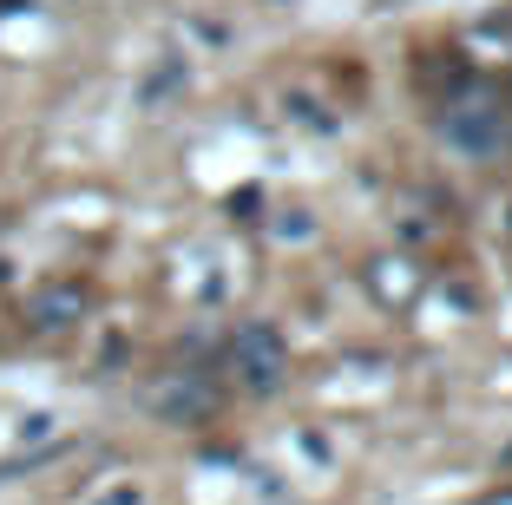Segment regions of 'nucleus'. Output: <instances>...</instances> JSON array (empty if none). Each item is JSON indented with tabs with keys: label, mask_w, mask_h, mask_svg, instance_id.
I'll return each mask as SVG.
<instances>
[{
	"label": "nucleus",
	"mask_w": 512,
	"mask_h": 505,
	"mask_svg": "<svg viewBox=\"0 0 512 505\" xmlns=\"http://www.w3.org/2000/svg\"><path fill=\"white\" fill-rule=\"evenodd\" d=\"M230 368L256 387V394H270L283 381V335L276 328H237V342H230Z\"/></svg>",
	"instance_id": "1"
},
{
	"label": "nucleus",
	"mask_w": 512,
	"mask_h": 505,
	"mask_svg": "<svg viewBox=\"0 0 512 505\" xmlns=\"http://www.w3.org/2000/svg\"><path fill=\"white\" fill-rule=\"evenodd\" d=\"M493 119H499V105L486 99V92H460V105L447 112V138L467 145V151H493V138L480 132V125H493Z\"/></svg>",
	"instance_id": "2"
}]
</instances>
